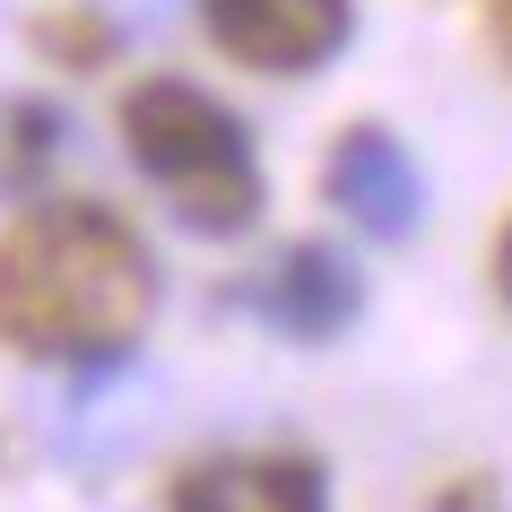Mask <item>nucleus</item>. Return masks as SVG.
<instances>
[{
	"label": "nucleus",
	"instance_id": "obj_1",
	"mask_svg": "<svg viewBox=\"0 0 512 512\" xmlns=\"http://www.w3.org/2000/svg\"><path fill=\"white\" fill-rule=\"evenodd\" d=\"M157 322V261L122 209L44 191L0 226V348L27 365L105 374L131 365Z\"/></svg>",
	"mask_w": 512,
	"mask_h": 512
},
{
	"label": "nucleus",
	"instance_id": "obj_2",
	"mask_svg": "<svg viewBox=\"0 0 512 512\" xmlns=\"http://www.w3.org/2000/svg\"><path fill=\"white\" fill-rule=\"evenodd\" d=\"M113 131L131 148V165L157 183V200L183 217L191 235H243L261 226V157H252V131L217 105L200 79H139L113 113Z\"/></svg>",
	"mask_w": 512,
	"mask_h": 512
},
{
	"label": "nucleus",
	"instance_id": "obj_3",
	"mask_svg": "<svg viewBox=\"0 0 512 512\" xmlns=\"http://www.w3.org/2000/svg\"><path fill=\"white\" fill-rule=\"evenodd\" d=\"M200 27L226 61L261 79H313L348 53L356 0H200Z\"/></svg>",
	"mask_w": 512,
	"mask_h": 512
},
{
	"label": "nucleus",
	"instance_id": "obj_4",
	"mask_svg": "<svg viewBox=\"0 0 512 512\" xmlns=\"http://www.w3.org/2000/svg\"><path fill=\"white\" fill-rule=\"evenodd\" d=\"M165 512H330V469L296 443L200 452L165 478Z\"/></svg>",
	"mask_w": 512,
	"mask_h": 512
},
{
	"label": "nucleus",
	"instance_id": "obj_5",
	"mask_svg": "<svg viewBox=\"0 0 512 512\" xmlns=\"http://www.w3.org/2000/svg\"><path fill=\"white\" fill-rule=\"evenodd\" d=\"M322 200L348 217V226H365L374 243H408L417 217H426V174H417V157L400 148V131L348 122V131L330 139V157H322Z\"/></svg>",
	"mask_w": 512,
	"mask_h": 512
},
{
	"label": "nucleus",
	"instance_id": "obj_6",
	"mask_svg": "<svg viewBox=\"0 0 512 512\" xmlns=\"http://www.w3.org/2000/svg\"><path fill=\"white\" fill-rule=\"evenodd\" d=\"M243 304H252L278 339L322 348V339L356 330V313H365V270H356L339 243H287V252H270V270H252Z\"/></svg>",
	"mask_w": 512,
	"mask_h": 512
},
{
	"label": "nucleus",
	"instance_id": "obj_7",
	"mask_svg": "<svg viewBox=\"0 0 512 512\" xmlns=\"http://www.w3.org/2000/svg\"><path fill=\"white\" fill-rule=\"evenodd\" d=\"M27 44L53 61V70H105V61L122 53V27H113L96 0H44L27 18Z\"/></svg>",
	"mask_w": 512,
	"mask_h": 512
},
{
	"label": "nucleus",
	"instance_id": "obj_8",
	"mask_svg": "<svg viewBox=\"0 0 512 512\" xmlns=\"http://www.w3.org/2000/svg\"><path fill=\"white\" fill-rule=\"evenodd\" d=\"M53 148H61V113L53 105H35V96H9L0 105V191L27 200L35 174L53 165Z\"/></svg>",
	"mask_w": 512,
	"mask_h": 512
},
{
	"label": "nucleus",
	"instance_id": "obj_9",
	"mask_svg": "<svg viewBox=\"0 0 512 512\" xmlns=\"http://www.w3.org/2000/svg\"><path fill=\"white\" fill-rule=\"evenodd\" d=\"M434 512H495V486H486V469H460V478L434 495Z\"/></svg>",
	"mask_w": 512,
	"mask_h": 512
},
{
	"label": "nucleus",
	"instance_id": "obj_10",
	"mask_svg": "<svg viewBox=\"0 0 512 512\" xmlns=\"http://www.w3.org/2000/svg\"><path fill=\"white\" fill-rule=\"evenodd\" d=\"M486 44H495V61L512 70V0H486Z\"/></svg>",
	"mask_w": 512,
	"mask_h": 512
},
{
	"label": "nucleus",
	"instance_id": "obj_11",
	"mask_svg": "<svg viewBox=\"0 0 512 512\" xmlns=\"http://www.w3.org/2000/svg\"><path fill=\"white\" fill-rule=\"evenodd\" d=\"M495 287H504V304H512V217H504V235H495Z\"/></svg>",
	"mask_w": 512,
	"mask_h": 512
}]
</instances>
